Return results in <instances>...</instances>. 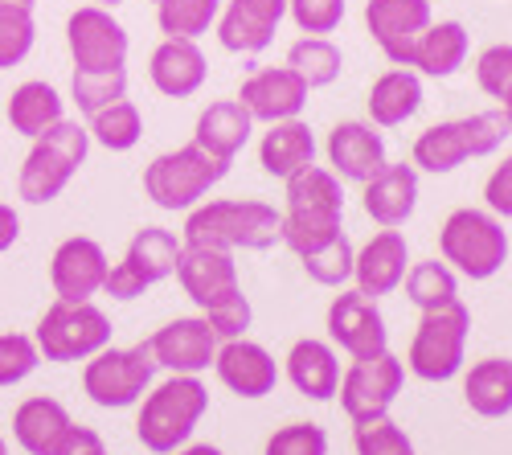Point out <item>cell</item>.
<instances>
[{
    "mask_svg": "<svg viewBox=\"0 0 512 455\" xmlns=\"http://www.w3.org/2000/svg\"><path fill=\"white\" fill-rule=\"evenodd\" d=\"M287 185V210H283V230L279 242L291 255H312L328 246L336 234H345V189L332 169L308 164L304 173L283 181Z\"/></svg>",
    "mask_w": 512,
    "mask_h": 455,
    "instance_id": "obj_1",
    "label": "cell"
},
{
    "mask_svg": "<svg viewBox=\"0 0 512 455\" xmlns=\"http://www.w3.org/2000/svg\"><path fill=\"white\" fill-rule=\"evenodd\" d=\"M283 230V214L267 201H201L185 214V246H218V251H271Z\"/></svg>",
    "mask_w": 512,
    "mask_h": 455,
    "instance_id": "obj_2",
    "label": "cell"
},
{
    "mask_svg": "<svg viewBox=\"0 0 512 455\" xmlns=\"http://www.w3.org/2000/svg\"><path fill=\"white\" fill-rule=\"evenodd\" d=\"M205 410H209V390L201 378L168 374L164 382H152V390L140 398L136 439L152 455H173L193 439Z\"/></svg>",
    "mask_w": 512,
    "mask_h": 455,
    "instance_id": "obj_3",
    "label": "cell"
},
{
    "mask_svg": "<svg viewBox=\"0 0 512 455\" xmlns=\"http://www.w3.org/2000/svg\"><path fill=\"white\" fill-rule=\"evenodd\" d=\"M508 136H512V123H508V115L500 107L463 115V119H447V123H431V128L414 140L410 164L418 173L447 177L467 160L492 156Z\"/></svg>",
    "mask_w": 512,
    "mask_h": 455,
    "instance_id": "obj_4",
    "label": "cell"
},
{
    "mask_svg": "<svg viewBox=\"0 0 512 455\" xmlns=\"http://www.w3.org/2000/svg\"><path fill=\"white\" fill-rule=\"evenodd\" d=\"M91 156V132L74 119L54 123L50 132H41L17 173V193L29 205H50L62 197V189L74 181V173Z\"/></svg>",
    "mask_w": 512,
    "mask_h": 455,
    "instance_id": "obj_5",
    "label": "cell"
},
{
    "mask_svg": "<svg viewBox=\"0 0 512 455\" xmlns=\"http://www.w3.org/2000/svg\"><path fill=\"white\" fill-rule=\"evenodd\" d=\"M230 173V160H218L201 152L197 144L160 152L148 169H144V193L152 205L168 214H189L193 205H201L209 197V189Z\"/></svg>",
    "mask_w": 512,
    "mask_h": 455,
    "instance_id": "obj_6",
    "label": "cell"
},
{
    "mask_svg": "<svg viewBox=\"0 0 512 455\" xmlns=\"http://www.w3.org/2000/svg\"><path fill=\"white\" fill-rule=\"evenodd\" d=\"M439 251L443 263L463 279H492L508 263V230L488 210H451L439 230Z\"/></svg>",
    "mask_w": 512,
    "mask_h": 455,
    "instance_id": "obj_7",
    "label": "cell"
},
{
    "mask_svg": "<svg viewBox=\"0 0 512 455\" xmlns=\"http://www.w3.org/2000/svg\"><path fill=\"white\" fill-rule=\"evenodd\" d=\"M111 316L87 300V304H70V300H54L46 312H41L33 341L41 361L54 365H70V361H91L95 353H103L111 345Z\"/></svg>",
    "mask_w": 512,
    "mask_h": 455,
    "instance_id": "obj_8",
    "label": "cell"
},
{
    "mask_svg": "<svg viewBox=\"0 0 512 455\" xmlns=\"http://www.w3.org/2000/svg\"><path fill=\"white\" fill-rule=\"evenodd\" d=\"M467 337H472V312L467 304H447L435 312H422L414 337H410V353H406V369L422 382H451L463 374L467 361Z\"/></svg>",
    "mask_w": 512,
    "mask_h": 455,
    "instance_id": "obj_9",
    "label": "cell"
},
{
    "mask_svg": "<svg viewBox=\"0 0 512 455\" xmlns=\"http://www.w3.org/2000/svg\"><path fill=\"white\" fill-rule=\"evenodd\" d=\"M152 382H156V357H152L148 341H140L132 349L107 345L103 353H95L82 365V390L103 410L140 406V398L152 390Z\"/></svg>",
    "mask_w": 512,
    "mask_h": 455,
    "instance_id": "obj_10",
    "label": "cell"
},
{
    "mask_svg": "<svg viewBox=\"0 0 512 455\" xmlns=\"http://www.w3.org/2000/svg\"><path fill=\"white\" fill-rule=\"evenodd\" d=\"M406 382V361H398L390 349L365 357V361H349V369L340 374V406H345L349 423H373V419H386L394 398L402 394Z\"/></svg>",
    "mask_w": 512,
    "mask_h": 455,
    "instance_id": "obj_11",
    "label": "cell"
},
{
    "mask_svg": "<svg viewBox=\"0 0 512 455\" xmlns=\"http://www.w3.org/2000/svg\"><path fill=\"white\" fill-rule=\"evenodd\" d=\"M66 46L74 58V70H127V50H132V37L115 21L111 9L99 5H82L70 13L66 21Z\"/></svg>",
    "mask_w": 512,
    "mask_h": 455,
    "instance_id": "obj_12",
    "label": "cell"
},
{
    "mask_svg": "<svg viewBox=\"0 0 512 455\" xmlns=\"http://www.w3.org/2000/svg\"><path fill=\"white\" fill-rule=\"evenodd\" d=\"M328 341L336 353H345L349 361H365L390 349V328L381 316L377 300H369L357 287H345L328 304Z\"/></svg>",
    "mask_w": 512,
    "mask_h": 455,
    "instance_id": "obj_13",
    "label": "cell"
},
{
    "mask_svg": "<svg viewBox=\"0 0 512 455\" xmlns=\"http://www.w3.org/2000/svg\"><path fill=\"white\" fill-rule=\"evenodd\" d=\"M152 345V357H156V369H168V374H189V378H201L205 369H213V357H218V337L205 316H177L168 320L164 328L148 337Z\"/></svg>",
    "mask_w": 512,
    "mask_h": 455,
    "instance_id": "obj_14",
    "label": "cell"
},
{
    "mask_svg": "<svg viewBox=\"0 0 512 455\" xmlns=\"http://www.w3.org/2000/svg\"><path fill=\"white\" fill-rule=\"evenodd\" d=\"M431 21V0H369L365 5V29L394 66H410L418 37Z\"/></svg>",
    "mask_w": 512,
    "mask_h": 455,
    "instance_id": "obj_15",
    "label": "cell"
},
{
    "mask_svg": "<svg viewBox=\"0 0 512 455\" xmlns=\"http://www.w3.org/2000/svg\"><path fill=\"white\" fill-rule=\"evenodd\" d=\"M107 271H111V259H107L103 246L95 238H87V234H74V238L58 242V251L50 259L54 296L70 300V304H87V300H95L103 292Z\"/></svg>",
    "mask_w": 512,
    "mask_h": 455,
    "instance_id": "obj_16",
    "label": "cell"
},
{
    "mask_svg": "<svg viewBox=\"0 0 512 455\" xmlns=\"http://www.w3.org/2000/svg\"><path fill=\"white\" fill-rule=\"evenodd\" d=\"M324 152H328L332 173L340 181H353V185L373 181L390 164L386 136H381L369 119H345V123H336V128L328 132Z\"/></svg>",
    "mask_w": 512,
    "mask_h": 455,
    "instance_id": "obj_17",
    "label": "cell"
},
{
    "mask_svg": "<svg viewBox=\"0 0 512 455\" xmlns=\"http://www.w3.org/2000/svg\"><path fill=\"white\" fill-rule=\"evenodd\" d=\"M238 103L250 111L254 123L300 119L304 107H308V82L295 74L291 66H263V70H254L242 82Z\"/></svg>",
    "mask_w": 512,
    "mask_h": 455,
    "instance_id": "obj_18",
    "label": "cell"
},
{
    "mask_svg": "<svg viewBox=\"0 0 512 455\" xmlns=\"http://www.w3.org/2000/svg\"><path fill=\"white\" fill-rule=\"evenodd\" d=\"M177 279L185 287V296L209 312L234 296H242V283H238V263L234 251H218V246H185Z\"/></svg>",
    "mask_w": 512,
    "mask_h": 455,
    "instance_id": "obj_19",
    "label": "cell"
},
{
    "mask_svg": "<svg viewBox=\"0 0 512 455\" xmlns=\"http://www.w3.org/2000/svg\"><path fill=\"white\" fill-rule=\"evenodd\" d=\"M287 17V0H226L218 13V41L230 54H263Z\"/></svg>",
    "mask_w": 512,
    "mask_h": 455,
    "instance_id": "obj_20",
    "label": "cell"
},
{
    "mask_svg": "<svg viewBox=\"0 0 512 455\" xmlns=\"http://www.w3.org/2000/svg\"><path fill=\"white\" fill-rule=\"evenodd\" d=\"M213 374L218 382L238 394V398H267L275 394L279 386V361L250 337H238V341H222L218 345V357H213Z\"/></svg>",
    "mask_w": 512,
    "mask_h": 455,
    "instance_id": "obj_21",
    "label": "cell"
},
{
    "mask_svg": "<svg viewBox=\"0 0 512 455\" xmlns=\"http://www.w3.org/2000/svg\"><path fill=\"white\" fill-rule=\"evenodd\" d=\"M410 271V246L402 230H377L353 259V287L369 300H381L402 287Z\"/></svg>",
    "mask_w": 512,
    "mask_h": 455,
    "instance_id": "obj_22",
    "label": "cell"
},
{
    "mask_svg": "<svg viewBox=\"0 0 512 455\" xmlns=\"http://www.w3.org/2000/svg\"><path fill=\"white\" fill-rule=\"evenodd\" d=\"M148 78H152V87H156L164 99H189V95H197V91L205 87L209 62H205V54H201L197 41L164 37L160 46L152 50Z\"/></svg>",
    "mask_w": 512,
    "mask_h": 455,
    "instance_id": "obj_23",
    "label": "cell"
},
{
    "mask_svg": "<svg viewBox=\"0 0 512 455\" xmlns=\"http://www.w3.org/2000/svg\"><path fill=\"white\" fill-rule=\"evenodd\" d=\"M283 374L287 382L295 386V394H304L312 402H332L336 390H340V353L332 349V341H320V337H304L295 341L283 357Z\"/></svg>",
    "mask_w": 512,
    "mask_h": 455,
    "instance_id": "obj_24",
    "label": "cell"
},
{
    "mask_svg": "<svg viewBox=\"0 0 512 455\" xmlns=\"http://www.w3.org/2000/svg\"><path fill=\"white\" fill-rule=\"evenodd\" d=\"M361 205L365 214L381 226V230H398L414 218L418 210V169L414 164H386L373 181L361 185Z\"/></svg>",
    "mask_w": 512,
    "mask_h": 455,
    "instance_id": "obj_25",
    "label": "cell"
},
{
    "mask_svg": "<svg viewBox=\"0 0 512 455\" xmlns=\"http://www.w3.org/2000/svg\"><path fill=\"white\" fill-rule=\"evenodd\" d=\"M74 419L70 410L50 398V394H37V398H25L17 410H13V439L21 443V451L29 455H58L62 439L70 435Z\"/></svg>",
    "mask_w": 512,
    "mask_h": 455,
    "instance_id": "obj_26",
    "label": "cell"
},
{
    "mask_svg": "<svg viewBox=\"0 0 512 455\" xmlns=\"http://www.w3.org/2000/svg\"><path fill=\"white\" fill-rule=\"evenodd\" d=\"M250 132H254V119L250 111L238 103V99H218L209 103L201 115H197V128H193V144L218 160H230L250 144Z\"/></svg>",
    "mask_w": 512,
    "mask_h": 455,
    "instance_id": "obj_27",
    "label": "cell"
},
{
    "mask_svg": "<svg viewBox=\"0 0 512 455\" xmlns=\"http://www.w3.org/2000/svg\"><path fill=\"white\" fill-rule=\"evenodd\" d=\"M259 164L267 177H295L304 173L308 164H316V136L304 119H283V123H267V132L259 140Z\"/></svg>",
    "mask_w": 512,
    "mask_h": 455,
    "instance_id": "obj_28",
    "label": "cell"
},
{
    "mask_svg": "<svg viewBox=\"0 0 512 455\" xmlns=\"http://www.w3.org/2000/svg\"><path fill=\"white\" fill-rule=\"evenodd\" d=\"M365 107H369L373 128H402V123L414 119L422 107V74H414L410 66L386 70L381 78H373Z\"/></svg>",
    "mask_w": 512,
    "mask_h": 455,
    "instance_id": "obj_29",
    "label": "cell"
},
{
    "mask_svg": "<svg viewBox=\"0 0 512 455\" xmlns=\"http://www.w3.org/2000/svg\"><path fill=\"white\" fill-rule=\"evenodd\" d=\"M181 255H185V242L173 234V230H164V226H144L132 234V242H127V251H123V267L132 271L144 287L168 279V275H177L181 267Z\"/></svg>",
    "mask_w": 512,
    "mask_h": 455,
    "instance_id": "obj_30",
    "label": "cell"
},
{
    "mask_svg": "<svg viewBox=\"0 0 512 455\" xmlns=\"http://www.w3.org/2000/svg\"><path fill=\"white\" fill-rule=\"evenodd\" d=\"M463 402L480 419H504L512 415V357H484L472 361L463 374Z\"/></svg>",
    "mask_w": 512,
    "mask_h": 455,
    "instance_id": "obj_31",
    "label": "cell"
},
{
    "mask_svg": "<svg viewBox=\"0 0 512 455\" xmlns=\"http://www.w3.org/2000/svg\"><path fill=\"white\" fill-rule=\"evenodd\" d=\"M467 50H472V41H467L463 21H431L414 46L410 70L422 78H451L467 62Z\"/></svg>",
    "mask_w": 512,
    "mask_h": 455,
    "instance_id": "obj_32",
    "label": "cell"
},
{
    "mask_svg": "<svg viewBox=\"0 0 512 455\" xmlns=\"http://www.w3.org/2000/svg\"><path fill=\"white\" fill-rule=\"evenodd\" d=\"M13 132L25 136V140H37L41 132H50L54 123L66 119V107H62V95L41 78H29L9 95V107H5Z\"/></svg>",
    "mask_w": 512,
    "mask_h": 455,
    "instance_id": "obj_33",
    "label": "cell"
},
{
    "mask_svg": "<svg viewBox=\"0 0 512 455\" xmlns=\"http://www.w3.org/2000/svg\"><path fill=\"white\" fill-rule=\"evenodd\" d=\"M87 132H91V144H99L107 152H132L144 140V115L132 99H115L111 107H103L87 119Z\"/></svg>",
    "mask_w": 512,
    "mask_h": 455,
    "instance_id": "obj_34",
    "label": "cell"
},
{
    "mask_svg": "<svg viewBox=\"0 0 512 455\" xmlns=\"http://www.w3.org/2000/svg\"><path fill=\"white\" fill-rule=\"evenodd\" d=\"M402 287H406V300L418 312H435V308H447V304L459 300V275L447 263H439V259L410 263Z\"/></svg>",
    "mask_w": 512,
    "mask_h": 455,
    "instance_id": "obj_35",
    "label": "cell"
},
{
    "mask_svg": "<svg viewBox=\"0 0 512 455\" xmlns=\"http://www.w3.org/2000/svg\"><path fill=\"white\" fill-rule=\"evenodd\" d=\"M222 0H156V25L164 37H185L197 41L218 25Z\"/></svg>",
    "mask_w": 512,
    "mask_h": 455,
    "instance_id": "obj_36",
    "label": "cell"
},
{
    "mask_svg": "<svg viewBox=\"0 0 512 455\" xmlns=\"http://www.w3.org/2000/svg\"><path fill=\"white\" fill-rule=\"evenodd\" d=\"M287 66L308 82V91H320V87H332V82L340 78L345 58H340V50L332 46L328 37H300L287 50Z\"/></svg>",
    "mask_w": 512,
    "mask_h": 455,
    "instance_id": "obj_37",
    "label": "cell"
},
{
    "mask_svg": "<svg viewBox=\"0 0 512 455\" xmlns=\"http://www.w3.org/2000/svg\"><path fill=\"white\" fill-rule=\"evenodd\" d=\"M70 99L78 103L82 115L91 119L95 111L111 107L115 99H127V70H99V74L74 70V78H70Z\"/></svg>",
    "mask_w": 512,
    "mask_h": 455,
    "instance_id": "obj_38",
    "label": "cell"
},
{
    "mask_svg": "<svg viewBox=\"0 0 512 455\" xmlns=\"http://www.w3.org/2000/svg\"><path fill=\"white\" fill-rule=\"evenodd\" d=\"M37 41V21L33 9L25 5H5L0 0V70H13L33 54Z\"/></svg>",
    "mask_w": 512,
    "mask_h": 455,
    "instance_id": "obj_39",
    "label": "cell"
},
{
    "mask_svg": "<svg viewBox=\"0 0 512 455\" xmlns=\"http://www.w3.org/2000/svg\"><path fill=\"white\" fill-rule=\"evenodd\" d=\"M353 259H357V246L349 242V234H336L328 246L304 255L300 263H304L308 279H316L320 287H345V283H353Z\"/></svg>",
    "mask_w": 512,
    "mask_h": 455,
    "instance_id": "obj_40",
    "label": "cell"
},
{
    "mask_svg": "<svg viewBox=\"0 0 512 455\" xmlns=\"http://www.w3.org/2000/svg\"><path fill=\"white\" fill-rule=\"evenodd\" d=\"M353 447L357 455H418L410 435L390 415L373 423H353Z\"/></svg>",
    "mask_w": 512,
    "mask_h": 455,
    "instance_id": "obj_41",
    "label": "cell"
},
{
    "mask_svg": "<svg viewBox=\"0 0 512 455\" xmlns=\"http://www.w3.org/2000/svg\"><path fill=\"white\" fill-rule=\"evenodd\" d=\"M287 17L304 37H328L345 21V0H287Z\"/></svg>",
    "mask_w": 512,
    "mask_h": 455,
    "instance_id": "obj_42",
    "label": "cell"
},
{
    "mask_svg": "<svg viewBox=\"0 0 512 455\" xmlns=\"http://www.w3.org/2000/svg\"><path fill=\"white\" fill-rule=\"evenodd\" d=\"M37 365H41V353H37L33 337H25V333H0V390L21 386Z\"/></svg>",
    "mask_w": 512,
    "mask_h": 455,
    "instance_id": "obj_43",
    "label": "cell"
},
{
    "mask_svg": "<svg viewBox=\"0 0 512 455\" xmlns=\"http://www.w3.org/2000/svg\"><path fill=\"white\" fill-rule=\"evenodd\" d=\"M263 455H328V431L316 423H287L267 439Z\"/></svg>",
    "mask_w": 512,
    "mask_h": 455,
    "instance_id": "obj_44",
    "label": "cell"
},
{
    "mask_svg": "<svg viewBox=\"0 0 512 455\" xmlns=\"http://www.w3.org/2000/svg\"><path fill=\"white\" fill-rule=\"evenodd\" d=\"M476 82L488 99H504V91L512 87V46L500 41V46H488L480 58H476Z\"/></svg>",
    "mask_w": 512,
    "mask_h": 455,
    "instance_id": "obj_45",
    "label": "cell"
},
{
    "mask_svg": "<svg viewBox=\"0 0 512 455\" xmlns=\"http://www.w3.org/2000/svg\"><path fill=\"white\" fill-rule=\"evenodd\" d=\"M201 316L209 320V328H213V337H218V341H238V337H246V328L254 320V308H250L246 296H234V300L209 308Z\"/></svg>",
    "mask_w": 512,
    "mask_h": 455,
    "instance_id": "obj_46",
    "label": "cell"
},
{
    "mask_svg": "<svg viewBox=\"0 0 512 455\" xmlns=\"http://www.w3.org/2000/svg\"><path fill=\"white\" fill-rule=\"evenodd\" d=\"M484 205H488V214H496L500 222L512 218V156L504 164H496L492 177L484 181Z\"/></svg>",
    "mask_w": 512,
    "mask_h": 455,
    "instance_id": "obj_47",
    "label": "cell"
},
{
    "mask_svg": "<svg viewBox=\"0 0 512 455\" xmlns=\"http://www.w3.org/2000/svg\"><path fill=\"white\" fill-rule=\"evenodd\" d=\"M58 455H107V443H103V435L91 431V427H70V435L62 439Z\"/></svg>",
    "mask_w": 512,
    "mask_h": 455,
    "instance_id": "obj_48",
    "label": "cell"
},
{
    "mask_svg": "<svg viewBox=\"0 0 512 455\" xmlns=\"http://www.w3.org/2000/svg\"><path fill=\"white\" fill-rule=\"evenodd\" d=\"M17 238H21V214L13 210V205L0 201V255L13 251Z\"/></svg>",
    "mask_w": 512,
    "mask_h": 455,
    "instance_id": "obj_49",
    "label": "cell"
},
{
    "mask_svg": "<svg viewBox=\"0 0 512 455\" xmlns=\"http://www.w3.org/2000/svg\"><path fill=\"white\" fill-rule=\"evenodd\" d=\"M173 455H226V451L213 447V443H185V447H177Z\"/></svg>",
    "mask_w": 512,
    "mask_h": 455,
    "instance_id": "obj_50",
    "label": "cell"
},
{
    "mask_svg": "<svg viewBox=\"0 0 512 455\" xmlns=\"http://www.w3.org/2000/svg\"><path fill=\"white\" fill-rule=\"evenodd\" d=\"M500 111H504V115H508V123H512V87L504 91V99H500Z\"/></svg>",
    "mask_w": 512,
    "mask_h": 455,
    "instance_id": "obj_51",
    "label": "cell"
},
{
    "mask_svg": "<svg viewBox=\"0 0 512 455\" xmlns=\"http://www.w3.org/2000/svg\"><path fill=\"white\" fill-rule=\"evenodd\" d=\"M91 5H99V9H119L123 0H91Z\"/></svg>",
    "mask_w": 512,
    "mask_h": 455,
    "instance_id": "obj_52",
    "label": "cell"
},
{
    "mask_svg": "<svg viewBox=\"0 0 512 455\" xmlns=\"http://www.w3.org/2000/svg\"><path fill=\"white\" fill-rule=\"evenodd\" d=\"M5 5H25V9H33V5H37V0H5Z\"/></svg>",
    "mask_w": 512,
    "mask_h": 455,
    "instance_id": "obj_53",
    "label": "cell"
},
{
    "mask_svg": "<svg viewBox=\"0 0 512 455\" xmlns=\"http://www.w3.org/2000/svg\"><path fill=\"white\" fill-rule=\"evenodd\" d=\"M0 455H9V443H5V435H0Z\"/></svg>",
    "mask_w": 512,
    "mask_h": 455,
    "instance_id": "obj_54",
    "label": "cell"
},
{
    "mask_svg": "<svg viewBox=\"0 0 512 455\" xmlns=\"http://www.w3.org/2000/svg\"><path fill=\"white\" fill-rule=\"evenodd\" d=\"M431 5H435V0H431Z\"/></svg>",
    "mask_w": 512,
    "mask_h": 455,
    "instance_id": "obj_55",
    "label": "cell"
},
{
    "mask_svg": "<svg viewBox=\"0 0 512 455\" xmlns=\"http://www.w3.org/2000/svg\"><path fill=\"white\" fill-rule=\"evenodd\" d=\"M152 5H156V0H152Z\"/></svg>",
    "mask_w": 512,
    "mask_h": 455,
    "instance_id": "obj_56",
    "label": "cell"
}]
</instances>
